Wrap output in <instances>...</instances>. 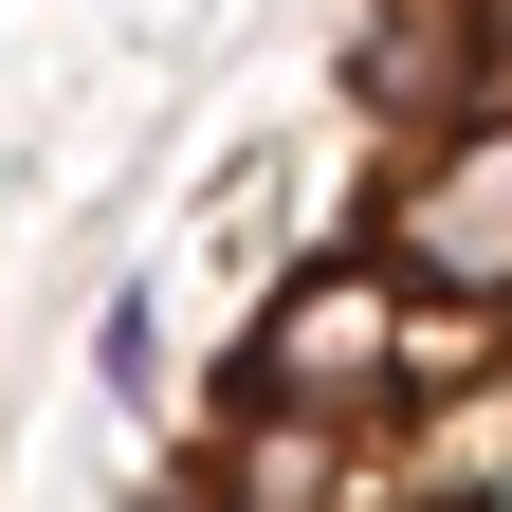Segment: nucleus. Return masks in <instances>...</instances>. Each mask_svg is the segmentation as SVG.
<instances>
[{"mask_svg": "<svg viewBox=\"0 0 512 512\" xmlns=\"http://www.w3.org/2000/svg\"><path fill=\"white\" fill-rule=\"evenodd\" d=\"M366 256L421 311H458V330H512V110H476V128H439V147L384 165Z\"/></svg>", "mask_w": 512, "mask_h": 512, "instance_id": "f03ea898", "label": "nucleus"}, {"mask_svg": "<svg viewBox=\"0 0 512 512\" xmlns=\"http://www.w3.org/2000/svg\"><path fill=\"white\" fill-rule=\"evenodd\" d=\"M92 366L128 384V403H147V384H165V311H147V293H110V330H92Z\"/></svg>", "mask_w": 512, "mask_h": 512, "instance_id": "39448f33", "label": "nucleus"}, {"mask_svg": "<svg viewBox=\"0 0 512 512\" xmlns=\"http://www.w3.org/2000/svg\"><path fill=\"white\" fill-rule=\"evenodd\" d=\"M147 512H220V494H202V476H165V494H147Z\"/></svg>", "mask_w": 512, "mask_h": 512, "instance_id": "423d86ee", "label": "nucleus"}, {"mask_svg": "<svg viewBox=\"0 0 512 512\" xmlns=\"http://www.w3.org/2000/svg\"><path fill=\"white\" fill-rule=\"evenodd\" d=\"M348 92L403 128V147H439V128H476V110H494V19H476V0H366Z\"/></svg>", "mask_w": 512, "mask_h": 512, "instance_id": "7ed1b4c3", "label": "nucleus"}, {"mask_svg": "<svg viewBox=\"0 0 512 512\" xmlns=\"http://www.w3.org/2000/svg\"><path fill=\"white\" fill-rule=\"evenodd\" d=\"M202 494H220V512H348V439H330V421H220Z\"/></svg>", "mask_w": 512, "mask_h": 512, "instance_id": "20e7f679", "label": "nucleus"}, {"mask_svg": "<svg viewBox=\"0 0 512 512\" xmlns=\"http://www.w3.org/2000/svg\"><path fill=\"white\" fill-rule=\"evenodd\" d=\"M458 348H494V330L421 311L366 238H330V256H293V275L256 293V330L220 348V421H330V439H366V421H403L421 366H458Z\"/></svg>", "mask_w": 512, "mask_h": 512, "instance_id": "f257e3e1", "label": "nucleus"}]
</instances>
